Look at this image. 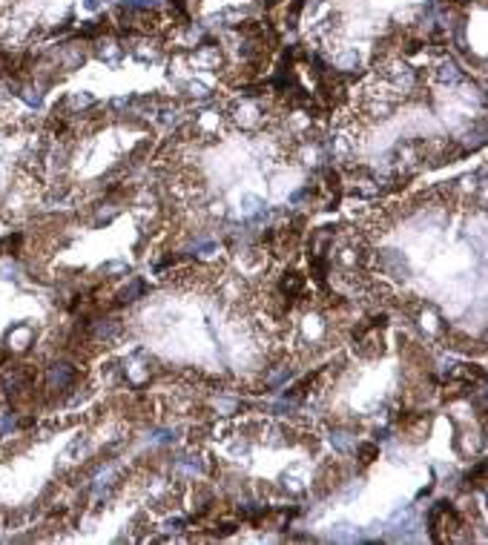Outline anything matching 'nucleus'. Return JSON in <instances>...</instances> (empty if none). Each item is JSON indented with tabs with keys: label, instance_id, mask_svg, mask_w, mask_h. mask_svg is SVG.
<instances>
[{
	"label": "nucleus",
	"instance_id": "f257e3e1",
	"mask_svg": "<svg viewBox=\"0 0 488 545\" xmlns=\"http://www.w3.org/2000/svg\"><path fill=\"white\" fill-rule=\"evenodd\" d=\"M69 379H72V368L69 365H55L49 370V382L52 384H69Z\"/></svg>",
	"mask_w": 488,
	"mask_h": 545
},
{
	"label": "nucleus",
	"instance_id": "f03ea898",
	"mask_svg": "<svg viewBox=\"0 0 488 545\" xmlns=\"http://www.w3.org/2000/svg\"><path fill=\"white\" fill-rule=\"evenodd\" d=\"M330 442H333V448H339V450H351V448H353V439H351L348 434L330 436Z\"/></svg>",
	"mask_w": 488,
	"mask_h": 545
},
{
	"label": "nucleus",
	"instance_id": "7ed1b4c3",
	"mask_svg": "<svg viewBox=\"0 0 488 545\" xmlns=\"http://www.w3.org/2000/svg\"><path fill=\"white\" fill-rule=\"evenodd\" d=\"M170 439H173V436L167 434V431H155V434L149 436V442H170Z\"/></svg>",
	"mask_w": 488,
	"mask_h": 545
},
{
	"label": "nucleus",
	"instance_id": "20e7f679",
	"mask_svg": "<svg viewBox=\"0 0 488 545\" xmlns=\"http://www.w3.org/2000/svg\"><path fill=\"white\" fill-rule=\"evenodd\" d=\"M126 3H129V6H149L152 0H126Z\"/></svg>",
	"mask_w": 488,
	"mask_h": 545
}]
</instances>
